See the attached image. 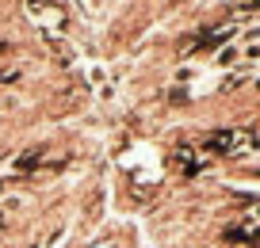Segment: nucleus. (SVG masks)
<instances>
[{
  "label": "nucleus",
  "instance_id": "obj_3",
  "mask_svg": "<svg viewBox=\"0 0 260 248\" xmlns=\"http://www.w3.org/2000/svg\"><path fill=\"white\" fill-rule=\"evenodd\" d=\"M42 8V0H31V12H39ZM42 23H61V12H57V8H46V12H42Z\"/></svg>",
  "mask_w": 260,
  "mask_h": 248
},
{
  "label": "nucleus",
  "instance_id": "obj_1",
  "mask_svg": "<svg viewBox=\"0 0 260 248\" xmlns=\"http://www.w3.org/2000/svg\"><path fill=\"white\" fill-rule=\"evenodd\" d=\"M199 149H203L207 157H230V153L245 149V134H237V130H214V134H207L203 141H199Z\"/></svg>",
  "mask_w": 260,
  "mask_h": 248
},
{
  "label": "nucleus",
  "instance_id": "obj_4",
  "mask_svg": "<svg viewBox=\"0 0 260 248\" xmlns=\"http://www.w3.org/2000/svg\"><path fill=\"white\" fill-rule=\"evenodd\" d=\"M176 160L184 164L187 172H195V168H199V160H195V153H191V149H176Z\"/></svg>",
  "mask_w": 260,
  "mask_h": 248
},
{
  "label": "nucleus",
  "instance_id": "obj_2",
  "mask_svg": "<svg viewBox=\"0 0 260 248\" xmlns=\"http://www.w3.org/2000/svg\"><path fill=\"white\" fill-rule=\"evenodd\" d=\"M214 61H218L222 69H230V65H234V61H241V46H237V42H230V46H222Z\"/></svg>",
  "mask_w": 260,
  "mask_h": 248
}]
</instances>
